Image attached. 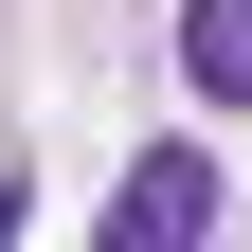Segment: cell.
<instances>
[{
	"label": "cell",
	"instance_id": "obj_2",
	"mask_svg": "<svg viewBox=\"0 0 252 252\" xmlns=\"http://www.w3.org/2000/svg\"><path fill=\"white\" fill-rule=\"evenodd\" d=\"M180 72L216 108H252V0H180Z\"/></svg>",
	"mask_w": 252,
	"mask_h": 252
},
{
	"label": "cell",
	"instance_id": "obj_3",
	"mask_svg": "<svg viewBox=\"0 0 252 252\" xmlns=\"http://www.w3.org/2000/svg\"><path fill=\"white\" fill-rule=\"evenodd\" d=\"M18 216H36V198H18V180H0V252H18Z\"/></svg>",
	"mask_w": 252,
	"mask_h": 252
},
{
	"label": "cell",
	"instance_id": "obj_1",
	"mask_svg": "<svg viewBox=\"0 0 252 252\" xmlns=\"http://www.w3.org/2000/svg\"><path fill=\"white\" fill-rule=\"evenodd\" d=\"M198 234H216V162H198V144H144L90 252H198Z\"/></svg>",
	"mask_w": 252,
	"mask_h": 252
}]
</instances>
